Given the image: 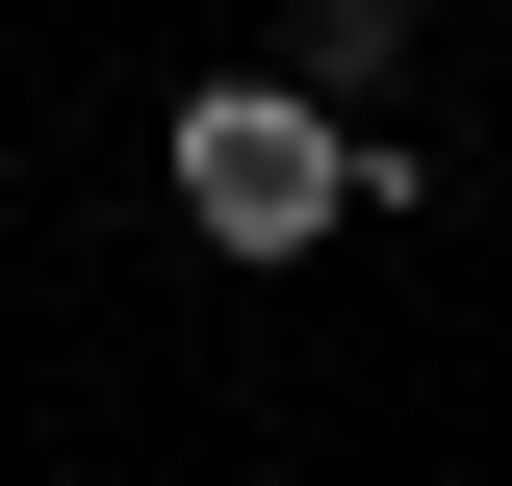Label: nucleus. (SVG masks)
I'll return each mask as SVG.
<instances>
[{"instance_id":"1","label":"nucleus","mask_w":512,"mask_h":486,"mask_svg":"<svg viewBox=\"0 0 512 486\" xmlns=\"http://www.w3.org/2000/svg\"><path fill=\"white\" fill-rule=\"evenodd\" d=\"M154 180H180L205 256H333L359 231V128H333L308 77H205V103L154 128Z\"/></svg>"}]
</instances>
